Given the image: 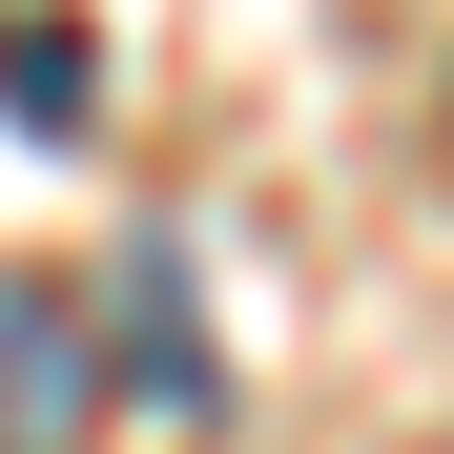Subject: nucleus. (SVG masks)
<instances>
[{"label":"nucleus","mask_w":454,"mask_h":454,"mask_svg":"<svg viewBox=\"0 0 454 454\" xmlns=\"http://www.w3.org/2000/svg\"><path fill=\"white\" fill-rule=\"evenodd\" d=\"M0 104H21L42 145H83V124H104V62H83V21H42V0H21V21H0Z\"/></svg>","instance_id":"obj_3"},{"label":"nucleus","mask_w":454,"mask_h":454,"mask_svg":"<svg viewBox=\"0 0 454 454\" xmlns=\"http://www.w3.org/2000/svg\"><path fill=\"white\" fill-rule=\"evenodd\" d=\"M104 310H124V351H104V393H145V413H227V372H207V310H186V248H124V289H104Z\"/></svg>","instance_id":"obj_2"},{"label":"nucleus","mask_w":454,"mask_h":454,"mask_svg":"<svg viewBox=\"0 0 454 454\" xmlns=\"http://www.w3.org/2000/svg\"><path fill=\"white\" fill-rule=\"evenodd\" d=\"M83 413H104V351H83V289L0 269V454H62Z\"/></svg>","instance_id":"obj_1"}]
</instances>
